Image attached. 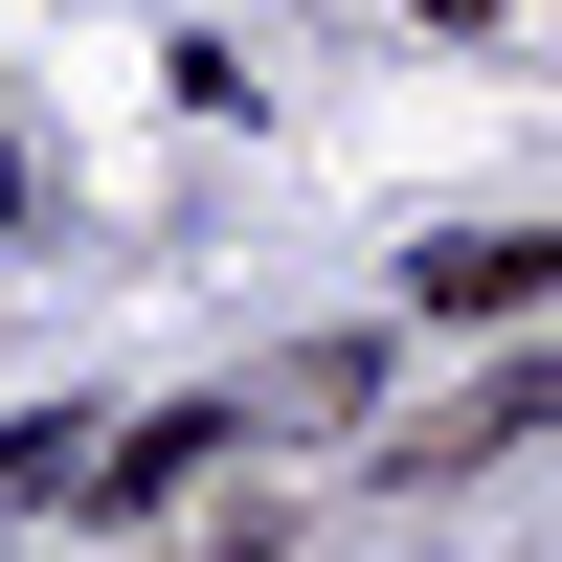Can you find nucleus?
I'll list each match as a JSON object with an SVG mask.
<instances>
[{"label": "nucleus", "mask_w": 562, "mask_h": 562, "mask_svg": "<svg viewBox=\"0 0 562 562\" xmlns=\"http://www.w3.org/2000/svg\"><path fill=\"white\" fill-rule=\"evenodd\" d=\"M405 293H428V315H540V225H473V248H428Z\"/></svg>", "instance_id": "1"}, {"label": "nucleus", "mask_w": 562, "mask_h": 562, "mask_svg": "<svg viewBox=\"0 0 562 562\" xmlns=\"http://www.w3.org/2000/svg\"><path fill=\"white\" fill-rule=\"evenodd\" d=\"M428 23H495V0H428Z\"/></svg>", "instance_id": "2"}]
</instances>
